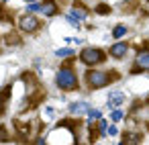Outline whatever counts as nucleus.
<instances>
[{
    "mask_svg": "<svg viewBox=\"0 0 149 145\" xmlns=\"http://www.w3.org/2000/svg\"><path fill=\"white\" fill-rule=\"evenodd\" d=\"M131 74H149V43L147 41L135 49Z\"/></svg>",
    "mask_w": 149,
    "mask_h": 145,
    "instance_id": "obj_4",
    "label": "nucleus"
},
{
    "mask_svg": "<svg viewBox=\"0 0 149 145\" xmlns=\"http://www.w3.org/2000/svg\"><path fill=\"white\" fill-rule=\"evenodd\" d=\"M127 31H129V29H127L125 25H116V27L112 29V37H114V39H123V37L127 35Z\"/></svg>",
    "mask_w": 149,
    "mask_h": 145,
    "instance_id": "obj_12",
    "label": "nucleus"
},
{
    "mask_svg": "<svg viewBox=\"0 0 149 145\" xmlns=\"http://www.w3.org/2000/svg\"><path fill=\"white\" fill-rule=\"evenodd\" d=\"M120 80V74L116 70H98V68H90L84 74V82L88 86V90H100L106 88L114 82Z\"/></svg>",
    "mask_w": 149,
    "mask_h": 145,
    "instance_id": "obj_1",
    "label": "nucleus"
},
{
    "mask_svg": "<svg viewBox=\"0 0 149 145\" xmlns=\"http://www.w3.org/2000/svg\"><path fill=\"white\" fill-rule=\"evenodd\" d=\"M41 13H43L47 19H51V17H55V15L59 13V6H57L55 0H43V4H41Z\"/></svg>",
    "mask_w": 149,
    "mask_h": 145,
    "instance_id": "obj_8",
    "label": "nucleus"
},
{
    "mask_svg": "<svg viewBox=\"0 0 149 145\" xmlns=\"http://www.w3.org/2000/svg\"><path fill=\"white\" fill-rule=\"evenodd\" d=\"M4 2H10V0H4Z\"/></svg>",
    "mask_w": 149,
    "mask_h": 145,
    "instance_id": "obj_27",
    "label": "nucleus"
},
{
    "mask_svg": "<svg viewBox=\"0 0 149 145\" xmlns=\"http://www.w3.org/2000/svg\"><path fill=\"white\" fill-rule=\"evenodd\" d=\"M35 143H39V145H43V143H45V139H43V137H37V139H35Z\"/></svg>",
    "mask_w": 149,
    "mask_h": 145,
    "instance_id": "obj_23",
    "label": "nucleus"
},
{
    "mask_svg": "<svg viewBox=\"0 0 149 145\" xmlns=\"http://www.w3.org/2000/svg\"><path fill=\"white\" fill-rule=\"evenodd\" d=\"M8 139H10V135L6 133V129L0 127V141H8Z\"/></svg>",
    "mask_w": 149,
    "mask_h": 145,
    "instance_id": "obj_21",
    "label": "nucleus"
},
{
    "mask_svg": "<svg viewBox=\"0 0 149 145\" xmlns=\"http://www.w3.org/2000/svg\"><path fill=\"white\" fill-rule=\"evenodd\" d=\"M139 141H141V135H129V133H125L123 143H139Z\"/></svg>",
    "mask_w": 149,
    "mask_h": 145,
    "instance_id": "obj_18",
    "label": "nucleus"
},
{
    "mask_svg": "<svg viewBox=\"0 0 149 145\" xmlns=\"http://www.w3.org/2000/svg\"><path fill=\"white\" fill-rule=\"evenodd\" d=\"M108 59V51L100 49V47H84L80 51V61L88 68H98Z\"/></svg>",
    "mask_w": 149,
    "mask_h": 145,
    "instance_id": "obj_3",
    "label": "nucleus"
},
{
    "mask_svg": "<svg viewBox=\"0 0 149 145\" xmlns=\"http://www.w3.org/2000/svg\"><path fill=\"white\" fill-rule=\"evenodd\" d=\"M147 131H149V123H147Z\"/></svg>",
    "mask_w": 149,
    "mask_h": 145,
    "instance_id": "obj_25",
    "label": "nucleus"
},
{
    "mask_svg": "<svg viewBox=\"0 0 149 145\" xmlns=\"http://www.w3.org/2000/svg\"><path fill=\"white\" fill-rule=\"evenodd\" d=\"M68 15H72L74 19H78L80 23H84V21L88 19V8H86L82 2H78V0H76V2L72 4V10H70Z\"/></svg>",
    "mask_w": 149,
    "mask_h": 145,
    "instance_id": "obj_7",
    "label": "nucleus"
},
{
    "mask_svg": "<svg viewBox=\"0 0 149 145\" xmlns=\"http://www.w3.org/2000/svg\"><path fill=\"white\" fill-rule=\"evenodd\" d=\"M88 119H90V121H98V119H102V112H100L98 108H92V106H90V108H88Z\"/></svg>",
    "mask_w": 149,
    "mask_h": 145,
    "instance_id": "obj_15",
    "label": "nucleus"
},
{
    "mask_svg": "<svg viewBox=\"0 0 149 145\" xmlns=\"http://www.w3.org/2000/svg\"><path fill=\"white\" fill-rule=\"evenodd\" d=\"M55 84L59 90H65V92H74L80 88V78L76 74V70L72 66H63L57 70L55 74Z\"/></svg>",
    "mask_w": 149,
    "mask_h": 145,
    "instance_id": "obj_2",
    "label": "nucleus"
},
{
    "mask_svg": "<svg viewBox=\"0 0 149 145\" xmlns=\"http://www.w3.org/2000/svg\"><path fill=\"white\" fill-rule=\"evenodd\" d=\"M147 108H149V98H147Z\"/></svg>",
    "mask_w": 149,
    "mask_h": 145,
    "instance_id": "obj_24",
    "label": "nucleus"
},
{
    "mask_svg": "<svg viewBox=\"0 0 149 145\" xmlns=\"http://www.w3.org/2000/svg\"><path fill=\"white\" fill-rule=\"evenodd\" d=\"M88 108H90L88 102H74V104H70V112L72 114H88Z\"/></svg>",
    "mask_w": 149,
    "mask_h": 145,
    "instance_id": "obj_10",
    "label": "nucleus"
},
{
    "mask_svg": "<svg viewBox=\"0 0 149 145\" xmlns=\"http://www.w3.org/2000/svg\"><path fill=\"white\" fill-rule=\"evenodd\" d=\"M19 29H21L23 33L33 35V33H37V31L41 29V21L35 17V13H27V15H23V17L19 19Z\"/></svg>",
    "mask_w": 149,
    "mask_h": 145,
    "instance_id": "obj_5",
    "label": "nucleus"
},
{
    "mask_svg": "<svg viewBox=\"0 0 149 145\" xmlns=\"http://www.w3.org/2000/svg\"><path fill=\"white\" fill-rule=\"evenodd\" d=\"M120 119H123V110H120V108H112V110H110V121H112V123H118Z\"/></svg>",
    "mask_w": 149,
    "mask_h": 145,
    "instance_id": "obj_17",
    "label": "nucleus"
},
{
    "mask_svg": "<svg viewBox=\"0 0 149 145\" xmlns=\"http://www.w3.org/2000/svg\"><path fill=\"white\" fill-rule=\"evenodd\" d=\"M123 102H125V94L118 92V90H112V92L108 94V104H106V106L112 110V108H118Z\"/></svg>",
    "mask_w": 149,
    "mask_h": 145,
    "instance_id": "obj_9",
    "label": "nucleus"
},
{
    "mask_svg": "<svg viewBox=\"0 0 149 145\" xmlns=\"http://www.w3.org/2000/svg\"><path fill=\"white\" fill-rule=\"evenodd\" d=\"M39 10H41V4H37V2H29L27 13H39Z\"/></svg>",
    "mask_w": 149,
    "mask_h": 145,
    "instance_id": "obj_20",
    "label": "nucleus"
},
{
    "mask_svg": "<svg viewBox=\"0 0 149 145\" xmlns=\"http://www.w3.org/2000/svg\"><path fill=\"white\" fill-rule=\"evenodd\" d=\"M55 55H57V57H74V55H76V51H74V49L63 47V49H57V51H55Z\"/></svg>",
    "mask_w": 149,
    "mask_h": 145,
    "instance_id": "obj_13",
    "label": "nucleus"
},
{
    "mask_svg": "<svg viewBox=\"0 0 149 145\" xmlns=\"http://www.w3.org/2000/svg\"><path fill=\"white\" fill-rule=\"evenodd\" d=\"M108 135H110V137H114V135H118V129H116L114 125H110V127H108Z\"/></svg>",
    "mask_w": 149,
    "mask_h": 145,
    "instance_id": "obj_22",
    "label": "nucleus"
},
{
    "mask_svg": "<svg viewBox=\"0 0 149 145\" xmlns=\"http://www.w3.org/2000/svg\"><path fill=\"white\" fill-rule=\"evenodd\" d=\"M94 13H96V15H110V6H108V4H96Z\"/></svg>",
    "mask_w": 149,
    "mask_h": 145,
    "instance_id": "obj_16",
    "label": "nucleus"
},
{
    "mask_svg": "<svg viewBox=\"0 0 149 145\" xmlns=\"http://www.w3.org/2000/svg\"><path fill=\"white\" fill-rule=\"evenodd\" d=\"M65 19H68L70 27H74V29H80V21H78V19H74L72 15H65Z\"/></svg>",
    "mask_w": 149,
    "mask_h": 145,
    "instance_id": "obj_19",
    "label": "nucleus"
},
{
    "mask_svg": "<svg viewBox=\"0 0 149 145\" xmlns=\"http://www.w3.org/2000/svg\"><path fill=\"white\" fill-rule=\"evenodd\" d=\"M8 98H10V88H4L2 94H0V116L6 112V102H8Z\"/></svg>",
    "mask_w": 149,
    "mask_h": 145,
    "instance_id": "obj_11",
    "label": "nucleus"
},
{
    "mask_svg": "<svg viewBox=\"0 0 149 145\" xmlns=\"http://www.w3.org/2000/svg\"><path fill=\"white\" fill-rule=\"evenodd\" d=\"M129 49H131V45L127 43V41H120V39H116V43H112L110 45V49H108V55L112 57V59H125L127 57V53H129Z\"/></svg>",
    "mask_w": 149,
    "mask_h": 145,
    "instance_id": "obj_6",
    "label": "nucleus"
},
{
    "mask_svg": "<svg viewBox=\"0 0 149 145\" xmlns=\"http://www.w3.org/2000/svg\"><path fill=\"white\" fill-rule=\"evenodd\" d=\"M27 2H33V0H27Z\"/></svg>",
    "mask_w": 149,
    "mask_h": 145,
    "instance_id": "obj_26",
    "label": "nucleus"
},
{
    "mask_svg": "<svg viewBox=\"0 0 149 145\" xmlns=\"http://www.w3.org/2000/svg\"><path fill=\"white\" fill-rule=\"evenodd\" d=\"M98 131H100V137L108 135V121H104V119H98Z\"/></svg>",
    "mask_w": 149,
    "mask_h": 145,
    "instance_id": "obj_14",
    "label": "nucleus"
}]
</instances>
